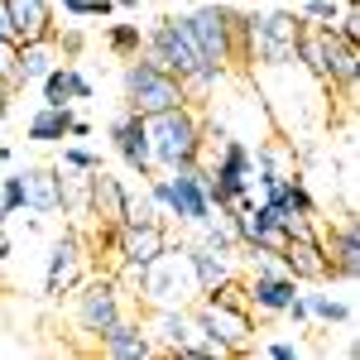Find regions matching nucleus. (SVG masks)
I'll return each instance as SVG.
<instances>
[{
  "label": "nucleus",
  "instance_id": "obj_38",
  "mask_svg": "<svg viewBox=\"0 0 360 360\" xmlns=\"http://www.w3.org/2000/svg\"><path fill=\"white\" fill-rule=\"evenodd\" d=\"M139 5H144V0H115V10H130V15H135Z\"/></svg>",
  "mask_w": 360,
  "mask_h": 360
},
{
  "label": "nucleus",
  "instance_id": "obj_32",
  "mask_svg": "<svg viewBox=\"0 0 360 360\" xmlns=\"http://www.w3.org/2000/svg\"><path fill=\"white\" fill-rule=\"evenodd\" d=\"M96 96V86H91V77H86L82 68L72 63V101H91Z\"/></svg>",
  "mask_w": 360,
  "mask_h": 360
},
{
  "label": "nucleus",
  "instance_id": "obj_12",
  "mask_svg": "<svg viewBox=\"0 0 360 360\" xmlns=\"http://www.w3.org/2000/svg\"><path fill=\"white\" fill-rule=\"evenodd\" d=\"M168 221H149V226H120L115 240V264L111 269H144L149 259H159L168 250Z\"/></svg>",
  "mask_w": 360,
  "mask_h": 360
},
{
  "label": "nucleus",
  "instance_id": "obj_37",
  "mask_svg": "<svg viewBox=\"0 0 360 360\" xmlns=\"http://www.w3.org/2000/svg\"><path fill=\"white\" fill-rule=\"evenodd\" d=\"M63 44H68V53H77V49H82V34H77V29H68V34H63Z\"/></svg>",
  "mask_w": 360,
  "mask_h": 360
},
{
  "label": "nucleus",
  "instance_id": "obj_17",
  "mask_svg": "<svg viewBox=\"0 0 360 360\" xmlns=\"http://www.w3.org/2000/svg\"><path fill=\"white\" fill-rule=\"evenodd\" d=\"M183 245H188V259H193V274H197V288L202 293H217V288L240 278V255H226V250L188 240V236H183Z\"/></svg>",
  "mask_w": 360,
  "mask_h": 360
},
{
  "label": "nucleus",
  "instance_id": "obj_14",
  "mask_svg": "<svg viewBox=\"0 0 360 360\" xmlns=\"http://www.w3.org/2000/svg\"><path fill=\"white\" fill-rule=\"evenodd\" d=\"M274 259H278V269L293 274L298 283H336L332 255H327L322 240H283V250H278Z\"/></svg>",
  "mask_w": 360,
  "mask_h": 360
},
{
  "label": "nucleus",
  "instance_id": "obj_35",
  "mask_svg": "<svg viewBox=\"0 0 360 360\" xmlns=\"http://www.w3.org/2000/svg\"><path fill=\"white\" fill-rule=\"evenodd\" d=\"M10 106H15V91H10V86H0V125L10 120Z\"/></svg>",
  "mask_w": 360,
  "mask_h": 360
},
{
  "label": "nucleus",
  "instance_id": "obj_2",
  "mask_svg": "<svg viewBox=\"0 0 360 360\" xmlns=\"http://www.w3.org/2000/svg\"><path fill=\"white\" fill-rule=\"evenodd\" d=\"M135 298L144 307H193L202 298L193 274V259H188V245L183 240H168V250L159 259H149L144 269H135Z\"/></svg>",
  "mask_w": 360,
  "mask_h": 360
},
{
  "label": "nucleus",
  "instance_id": "obj_36",
  "mask_svg": "<svg viewBox=\"0 0 360 360\" xmlns=\"http://www.w3.org/2000/svg\"><path fill=\"white\" fill-rule=\"evenodd\" d=\"M10 259V231H5V217H0V264Z\"/></svg>",
  "mask_w": 360,
  "mask_h": 360
},
{
  "label": "nucleus",
  "instance_id": "obj_21",
  "mask_svg": "<svg viewBox=\"0 0 360 360\" xmlns=\"http://www.w3.org/2000/svg\"><path fill=\"white\" fill-rule=\"evenodd\" d=\"M10 20H15L20 44H25V39H58L53 0H10Z\"/></svg>",
  "mask_w": 360,
  "mask_h": 360
},
{
  "label": "nucleus",
  "instance_id": "obj_18",
  "mask_svg": "<svg viewBox=\"0 0 360 360\" xmlns=\"http://www.w3.org/2000/svg\"><path fill=\"white\" fill-rule=\"evenodd\" d=\"M96 351L111 356V360H149V356H159L139 317H115L111 327L96 336Z\"/></svg>",
  "mask_w": 360,
  "mask_h": 360
},
{
  "label": "nucleus",
  "instance_id": "obj_23",
  "mask_svg": "<svg viewBox=\"0 0 360 360\" xmlns=\"http://www.w3.org/2000/svg\"><path fill=\"white\" fill-rule=\"evenodd\" d=\"M72 130V106H39L25 120V139L29 144H63Z\"/></svg>",
  "mask_w": 360,
  "mask_h": 360
},
{
  "label": "nucleus",
  "instance_id": "obj_26",
  "mask_svg": "<svg viewBox=\"0 0 360 360\" xmlns=\"http://www.w3.org/2000/svg\"><path fill=\"white\" fill-rule=\"evenodd\" d=\"M149 221H164V212L154 207L149 188H139V193L125 197V221H120V226H149Z\"/></svg>",
  "mask_w": 360,
  "mask_h": 360
},
{
  "label": "nucleus",
  "instance_id": "obj_25",
  "mask_svg": "<svg viewBox=\"0 0 360 360\" xmlns=\"http://www.w3.org/2000/svg\"><path fill=\"white\" fill-rule=\"evenodd\" d=\"M39 106H72V63H53L49 77L39 82Z\"/></svg>",
  "mask_w": 360,
  "mask_h": 360
},
{
  "label": "nucleus",
  "instance_id": "obj_24",
  "mask_svg": "<svg viewBox=\"0 0 360 360\" xmlns=\"http://www.w3.org/2000/svg\"><path fill=\"white\" fill-rule=\"evenodd\" d=\"M139 44H144V25H139V20H120V25H106V49H111L120 63L139 58Z\"/></svg>",
  "mask_w": 360,
  "mask_h": 360
},
{
  "label": "nucleus",
  "instance_id": "obj_20",
  "mask_svg": "<svg viewBox=\"0 0 360 360\" xmlns=\"http://www.w3.org/2000/svg\"><path fill=\"white\" fill-rule=\"evenodd\" d=\"M298 293H303L307 317H312L317 327H351V322H356V303L327 293V283H298Z\"/></svg>",
  "mask_w": 360,
  "mask_h": 360
},
{
  "label": "nucleus",
  "instance_id": "obj_4",
  "mask_svg": "<svg viewBox=\"0 0 360 360\" xmlns=\"http://www.w3.org/2000/svg\"><path fill=\"white\" fill-rule=\"evenodd\" d=\"M298 29L293 10H250V63H264L274 72L298 68Z\"/></svg>",
  "mask_w": 360,
  "mask_h": 360
},
{
  "label": "nucleus",
  "instance_id": "obj_33",
  "mask_svg": "<svg viewBox=\"0 0 360 360\" xmlns=\"http://www.w3.org/2000/svg\"><path fill=\"white\" fill-rule=\"evenodd\" d=\"M0 39H15V44H20V34H15V20H10V0H0Z\"/></svg>",
  "mask_w": 360,
  "mask_h": 360
},
{
  "label": "nucleus",
  "instance_id": "obj_28",
  "mask_svg": "<svg viewBox=\"0 0 360 360\" xmlns=\"http://www.w3.org/2000/svg\"><path fill=\"white\" fill-rule=\"evenodd\" d=\"M0 207H5V217H20L25 212V178L20 173H5L0 178Z\"/></svg>",
  "mask_w": 360,
  "mask_h": 360
},
{
  "label": "nucleus",
  "instance_id": "obj_13",
  "mask_svg": "<svg viewBox=\"0 0 360 360\" xmlns=\"http://www.w3.org/2000/svg\"><path fill=\"white\" fill-rule=\"evenodd\" d=\"M25 212L39 217H68V197H63V168L58 164H25Z\"/></svg>",
  "mask_w": 360,
  "mask_h": 360
},
{
  "label": "nucleus",
  "instance_id": "obj_19",
  "mask_svg": "<svg viewBox=\"0 0 360 360\" xmlns=\"http://www.w3.org/2000/svg\"><path fill=\"white\" fill-rule=\"evenodd\" d=\"M322 245L332 255V274L346 278V283H356L360 278V231H356V217L346 212L332 231H322Z\"/></svg>",
  "mask_w": 360,
  "mask_h": 360
},
{
  "label": "nucleus",
  "instance_id": "obj_29",
  "mask_svg": "<svg viewBox=\"0 0 360 360\" xmlns=\"http://www.w3.org/2000/svg\"><path fill=\"white\" fill-rule=\"evenodd\" d=\"M15 53H20V44L15 39H0V86H10L20 96L25 86H20V72H15Z\"/></svg>",
  "mask_w": 360,
  "mask_h": 360
},
{
  "label": "nucleus",
  "instance_id": "obj_15",
  "mask_svg": "<svg viewBox=\"0 0 360 360\" xmlns=\"http://www.w3.org/2000/svg\"><path fill=\"white\" fill-rule=\"evenodd\" d=\"M125 197H130V188L115 173H106V168L86 173V217H91V226H120L125 221Z\"/></svg>",
  "mask_w": 360,
  "mask_h": 360
},
{
  "label": "nucleus",
  "instance_id": "obj_34",
  "mask_svg": "<svg viewBox=\"0 0 360 360\" xmlns=\"http://www.w3.org/2000/svg\"><path fill=\"white\" fill-rule=\"evenodd\" d=\"M91 135V120H82V115H72V130H68V139H86Z\"/></svg>",
  "mask_w": 360,
  "mask_h": 360
},
{
  "label": "nucleus",
  "instance_id": "obj_11",
  "mask_svg": "<svg viewBox=\"0 0 360 360\" xmlns=\"http://www.w3.org/2000/svg\"><path fill=\"white\" fill-rule=\"evenodd\" d=\"M111 149H115V159L130 168L135 178H149L154 173V154H149V130H144V115L139 111H120L111 115Z\"/></svg>",
  "mask_w": 360,
  "mask_h": 360
},
{
  "label": "nucleus",
  "instance_id": "obj_31",
  "mask_svg": "<svg viewBox=\"0 0 360 360\" xmlns=\"http://www.w3.org/2000/svg\"><path fill=\"white\" fill-rule=\"evenodd\" d=\"M336 15H341L336 0H303L298 5V20H312V25H336Z\"/></svg>",
  "mask_w": 360,
  "mask_h": 360
},
{
  "label": "nucleus",
  "instance_id": "obj_10",
  "mask_svg": "<svg viewBox=\"0 0 360 360\" xmlns=\"http://www.w3.org/2000/svg\"><path fill=\"white\" fill-rule=\"evenodd\" d=\"M202 173H207V164L173 168V173H168V221H178L183 231L212 217V202H207V188H202Z\"/></svg>",
  "mask_w": 360,
  "mask_h": 360
},
{
  "label": "nucleus",
  "instance_id": "obj_8",
  "mask_svg": "<svg viewBox=\"0 0 360 360\" xmlns=\"http://www.w3.org/2000/svg\"><path fill=\"white\" fill-rule=\"evenodd\" d=\"M188 25H193L202 63L231 72V68H236V49H231V5H197V10H188Z\"/></svg>",
  "mask_w": 360,
  "mask_h": 360
},
{
  "label": "nucleus",
  "instance_id": "obj_7",
  "mask_svg": "<svg viewBox=\"0 0 360 360\" xmlns=\"http://www.w3.org/2000/svg\"><path fill=\"white\" fill-rule=\"evenodd\" d=\"M144 332L154 341L159 356H178V360H212L207 356V341L197 327L193 307H149V317H139Z\"/></svg>",
  "mask_w": 360,
  "mask_h": 360
},
{
  "label": "nucleus",
  "instance_id": "obj_30",
  "mask_svg": "<svg viewBox=\"0 0 360 360\" xmlns=\"http://www.w3.org/2000/svg\"><path fill=\"white\" fill-rule=\"evenodd\" d=\"M63 168H72V173H96V168H101V154H91L82 144H63Z\"/></svg>",
  "mask_w": 360,
  "mask_h": 360
},
{
  "label": "nucleus",
  "instance_id": "obj_27",
  "mask_svg": "<svg viewBox=\"0 0 360 360\" xmlns=\"http://www.w3.org/2000/svg\"><path fill=\"white\" fill-rule=\"evenodd\" d=\"M245 356H264V360H303L307 356V346H298V341H255Z\"/></svg>",
  "mask_w": 360,
  "mask_h": 360
},
{
  "label": "nucleus",
  "instance_id": "obj_5",
  "mask_svg": "<svg viewBox=\"0 0 360 360\" xmlns=\"http://www.w3.org/2000/svg\"><path fill=\"white\" fill-rule=\"evenodd\" d=\"M139 58L154 63L159 72H173V77L193 72L197 63H202V53H197V39H193L188 15H159V20H149L144 44H139Z\"/></svg>",
  "mask_w": 360,
  "mask_h": 360
},
{
  "label": "nucleus",
  "instance_id": "obj_3",
  "mask_svg": "<svg viewBox=\"0 0 360 360\" xmlns=\"http://www.w3.org/2000/svg\"><path fill=\"white\" fill-rule=\"evenodd\" d=\"M68 307H72V327L96 341L115 317H125V288L111 269H101V274H86L77 288H68Z\"/></svg>",
  "mask_w": 360,
  "mask_h": 360
},
{
  "label": "nucleus",
  "instance_id": "obj_6",
  "mask_svg": "<svg viewBox=\"0 0 360 360\" xmlns=\"http://www.w3.org/2000/svg\"><path fill=\"white\" fill-rule=\"evenodd\" d=\"M120 91H125V111L154 115V111H173V106H188V91L173 72H159L154 63L130 58L125 72H120Z\"/></svg>",
  "mask_w": 360,
  "mask_h": 360
},
{
  "label": "nucleus",
  "instance_id": "obj_1",
  "mask_svg": "<svg viewBox=\"0 0 360 360\" xmlns=\"http://www.w3.org/2000/svg\"><path fill=\"white\" fill-rule=\"evenodd\" d=\"M144 130H149V154H154V168L159 173L202 164L207 135H202V111L197 106H173V111L144 115Z\"/></svg>",
  "mask_w": 360,
  "mask_h": 360
},
{
  "label": "nucleus",
  "instance_id": "obj_9",
  "mask_svg": "<svg viewBox=\"0 0 360 360\" xmlns=\"http://www.w3.org/2000/svg\"><path fill=\"white\" fill-rule=\"evenodd\" d=\"M82 278H86V245H82L77 231H63V236H53L49 259H44V293L49 298H63Z\"/></svg>",
  "mask_w": 360,
  "mask_h": 360
},
{
  "label": "nucleus",
  "instance_id": "obj_16",
  "mask_svg": "<svg viewBox=\"0 0 360 360\" xmlns=\"http://www.w3.org/2000/svg\"><path fill=\"white\" fill-rule=\"evenodd\" d=\"M322 49H327V72H332V91H341L346 101L356 96L360 82V44L336 34V25H322Z\"/></svg>",
  "mask_w": 360,
  "mask_h": 360
},
{
  "label": "nucleus",
  "instance_id": "obj_22",
  "mask_svg": "<svg viewBox=\"0 0 360 360\" xmlns=\"http://www.w3.org/2000/svg\"><path fill=\"white\" fill-rule=\"evenodd\" d=\"M63 63L58 58V39H25L20 53H15V72H20V86H39L49 77V68Z\"/></svg>",
  "mask_w": 360,
  "mask_h": 360
}]
</instances>
